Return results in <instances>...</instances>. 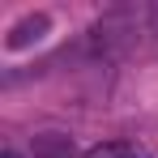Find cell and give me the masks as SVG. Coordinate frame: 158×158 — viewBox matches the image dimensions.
Returning <instances> with one entry per match:
<instances>
[{"mask_svg": "<svg viewBox=\"0 0 158 158\" xmlns=\"http://www.w3.org/2000/svg\"><path fill=\"white\" fill-rule=\"evenodd\" d=\"M85 158H150V150L137 141H103V145L85 150Z\"/></svg>", "mask_w": 158, "mask_h": 158, "instance_id": "cell-4", "label": "cell"}, {"mask_svg": "<svg viewBox=\"0 0 158 158\" xmlns=\"http://www.w3.org/2000/svg\"><path fill=\"white\" fill-rule=\"evenodd\" d=\"M47 30H52V17H47V13H26L17 26L9 30L4 43H9V52H22V47H30V43H39Z\"/></svg>", "mask_w": 158, "mask_h": 158, "instance_id": "cell-2", "label": "cell"}, {"mask_svg": "<svg viewBox=\"0 0 158 158\" xmlns=\"http://www.w3.org/2000/svg\"><path fill=\"white\" fill-rule=\"evenodd\" d=\"M0 158H22V154H17V150H4V154H0Z\"/></svg>", "mask_w": 158, "mask_h": 158, "instance_id": "cell-5", "label": "cell"}, {"mask_svg": "<svg viewBox=\"0 0 158 158\" xmlns=\"http://www.w3.org/2000/svg\"><path fill=\"white\" fill-rule=\"evenodd\" d=\"M30 154L34 158H73V137L69 132H34L30 137Z\"/></svg>", "mask_w": 158, "mask_h": 158, "instance_id": "cell-3", "label": "cell"}, {"mask_svg": "<svg viewBox=\"0 0 158 158\" xmlns=\"http://www.w3.org/2000/svg\"><path fill=\"white\" fill-rule=\"evenodd\" d=\"M150 22H154L150 9H132V4L128 9H111L90 26V47L98 56H120L128 47H137L141 34H150Z\"/></svg>", "mask_w": 158, "mask_h": 158, "instance_id": "cell-1", "label": "cell"}]
</instances>
